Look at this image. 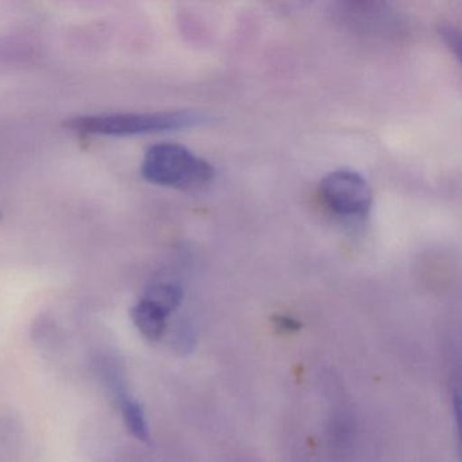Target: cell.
<instances>
[{"mask_svg":"<svg viewBox=\"0 0 462 462\" xmlns=\"http://www.w3.org/2000/svg\"><path fill=\"white\" fill-rule=\"evenodd\" d=\"M274 323L277 328L283 332H296L301 328V324L299 321L291 318H286V316H280V318L275 319Z\"/></svg>","mask_w":462,"mask_h":462,"instance_id":"8","label":"cell"},{"mask_svg":"<svg viewBox=\"0 0 462 462\" xmlns=\"http://www.w3.org/2000/svg\"><path fill=\"white\" fill-rule=\"evenodd\" d=\"M169 315L145 300H140L131 310V319L143 337L156 342L163 337L167 328Z\"/></svg>","mask_w":462,"mask_h":462,"instance_id":"4","label":"cell"},{"mask_svg":"<svg viewBox=\"0 0 462 462\" xmlns=\"http://www.w3.org/2000/svg\"><path fill=\"white\" fill-rule=\"evenodd\" d=\"M121 411H123L124 423H125L128 431L134 435L136 439L142 442L150 440V429H148L147 419H145L144 410L136 400L126 397L120 402Z\"/></svg>","mask_w":462,"mask_h":462,"instance_id":"6","label":"cell"},{"mask_svg":"<svg viewBox=\"0 0 462 462\" xmlns=\"http://www.w3.org/2000/svg\"><path fill=\"white\" fill-rule=\"evenodd\" d=\"M142 175L153 185L190 190L207 185L215 177V169L183 145L161 143L145 152Z\"/></svg>","mask_w":462,"mask_h":462,"instance_id":"2","label":"cell"},{"mask_svg":"<svg viewBox=\"0 0 462 462\" xmlns=\"http://www.w3.org/2000/svg\"><path fill=\"white\" fill-rule=\"evenodd\" d=\"M212 117L197 110L158 113H115V115L79 116L64 123L67 129L94 136L129 137L197 128L210 123Z\"/></svg>","mask_w":462,"mask_h":462,"instance_id":"1","label":"cell"},{"mask_svg":"<svg viewBox=\"0 0 462 462\" xmlns=\"http://www.w3.org/2000/svg\"><path fill=\"white\" fill-rule=\"evenodd\" d=\"M182 299V289L175 283L170 282L153 283L145 291L144 296H143V300L155 305L156 308L163 310L169 316L180 307Z\"/></svg>","mask_w":462,"mask_h":462,"instance_id":"5","label":"cell"},{"mask_svg":"<svg viewBox=\"0 0 462 462\" xmlns=\"http://www.w3.org/2000/svg\"><path fill=\"white\" fill-rule=\"evenodd\" d=\"M320 194L327 207L345 217H365L372 208V189L358 172L337 170L320 182Z\"/></svg>","mask_w":462,"mask_h":462,"instance_id":"3","label":"cell"},{"mask_svg":"<svg viewBox=\"0 0 462 462\" xmlns=\"http://www.w3.org/2000/svg\"><path fill=\"white\" fill-rule=\"evenodd\" d=\"M440 36L445 40L446 44L450 47L451 52L456 53L457 56H459V33L456 31V29L451 28V26H445V28L440 29Z\"/></svg>","mask_w":462,"mask_h":462,"instance_id":"7","label":"cell"}]
</instances>
